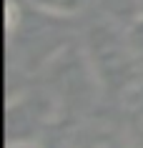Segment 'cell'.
<instances>
[{"instance_id":"obj_7","label":"cell","mask_w":143,"mask_h":148,"mask_svg":"<svg viewBox=\"0 0 143 148\" xmlns=\"http://www.w3.org/2000/svg\"><path fill=\"white\" fill-rule=\"evenodd\" d=\"M5 148H40V146H35V143H30V140H25V138H18V140H8Z\"/></svg>"},{"instance_id":"obj_6","label":"cell","mask_w":143,"mask_h":148,"mask_svg":"<svg viewBox=\"0 0 143 148\" xmlns=\"http://www.w3.org/2000/svg\"><path fill=\"white\" fill-rule=\"evenodd\" d=\"M98 3L108 15V20H116V23H128L141 15L138 0H98Z\"/></svg>"},{"instance_id":"obj_1","label":"cell","mask_w":143,"mask_h":148,"mask_svg":"<svg viewBox=\"0 0 143 148\" xmlns=\"http://www.w3.org/2000/svg\"><path fill=\"white\" fill-rule=\"evenodd\" d=\"M86 60L98 86H103L111 93L123 95L143 83L128 48L123 23L105 20L93 25L86 35Z\"/></svg>"},{"instance_id":"obj_3","label":"cell","mask_w":143,"mask_h":148,"mask_svg":"<svg viewBox=\"0 0 143 148\" xmlns=\"http://www.w3.org/2000/svg\"><path fill=\"white\" fill-rule=\"evenodd\" d=\"M120 98H123V116H126L128 138L135 146H143V83L131 88Z\"/></svg>"},{"instance_id":"obj_5","label":"cell","mask_w":143,"mask_h":148,"mask_svg":"<svg viewBox=\"0 0 143 148\" xmlns=\"http://www.w3.org/2000/svg\"><path fill=\"white\" fill-rule=\"evenodd\" d=\"M35 10L45 13V15H55V18H70L78 15L86 0H28Z\"/></svg>"},{"instance_id":"obj_2","label":"cell","mask_w":143,"mask_h":148,"mask_svg":"<svg viewBox=\"0 0 143 148\" xmlns=\"http://www.w3.org/2000/svg\"><path fill=\"white\" fill-rule=\"evenodd\" d=\"M131 138L105 123H90L80 128L70 148H131Z\"/></svg>"},{"instance_id":"obj_8","label":"cell","mask_w":143,"mask_h":148,"mask_svg":"<svg viewBox=\"0 0 143 148\" xmlns=\"http://www.w3.org/2000/svg\"><path fill=\"white\" fill-rule=\"evenodd\" d=\"M138 8H141V15H143V0H138Z\"/></svg>"},{"instance_id":"obj_4","label":"cell","mask_w":143,"mask_h":148,"mask_svg":"<svg viewBox=\"0 0 143 148\" xmlns=\"http://www.w3.org/2000/svg\"><path fill=\"white\" fill-rule=\"evenodd\" d=\"M123 33H126V40H128V48H131V55H133V63H135V68H138V75H141V80H143V15L123 23Z\"/></svg>"}]
</instances>
